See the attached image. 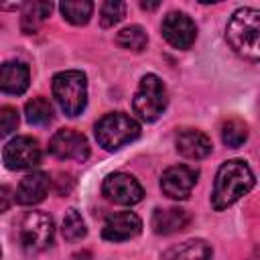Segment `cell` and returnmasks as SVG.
Wrapping results in <instances>:
<instances>
[{
    "instance_id": "6da1fadb",
    "label": "cell",
    "mask_w": 260,
    "mask_h": 260,
    "mask_svg": "<svg viewBox=\"0 0 260 260\" xmlns=\"http://www.w3.org/2000/svg\"><path fill=\"white\" fill-rule=\"evenodd\" d=\"M256 179L252 169L242 158L225 160L215 175L213 191H211V207L215 211H223L230 205H234L240 197L250 193Z\"/></svg>"
},
{
    "instance_id": "7a4b0ae2",
    "label": "cell",
    "mask_w": 260,
    "mask_h": 260,
    "mask_svg": "<svg viewBox=\"0 0 260 260\" xmlns=\"http://www.w3.org/2000/svg\"><path fill=\"white\" fill-rule=\"evenodd\" d=\"M230 47L248 61H260V10L240 8L225 26Z\"/></svg>"
},
{
    "instance_id": "3957f363",
    "label": "cell",
    "mask_w": 260,
    "mask_h": 260,
    "mask_svg": "<svg viewBox=\"0 0 260 260\" xmlns=\"http://www.w3.org/2000/svg\"><path fill=\"white\" fill-rule=\"evenodd\" d=\"M93 132H95L98 144L114 152L140 136V124L124 112H112L98 120Z\"/></svg>"
},
{
    "instance_id": "277c9868",
    "label": "cell",
    "mask_w": 260,
    "mask_h": 260,
    "mask_svg": "<svg viewBox=\"0 0 260 260\" xmlns=\"http://www.w3.org/2000/svg\"><path fill=\"white\" fill-rule=\"evenodd\" d=\"M53 98L57 100L59 108L75 118L85 110L87 104V77L81 71L69 69L61 71L53 77Z\"/></svg>"
},
{
    "instance_id": "5b68a950",
    "label": "cell",
    "mask_w": 260,
    "mask_h": 260,
    "mask_svg": "<svg viewBox=\"0 0 260 260\" xmlns=\"http://www.w3.org/2000/svg\"><path fill=\"white\" fill-rule=\"evenodd\" d=\"M167 104H169V95H167L165 83L160 81L158 75L146 73L140 79L132 100L134 114H138V118L144 122H154L162 116V112L167 110Z\"/></svg>"
},
{
    "instance_id": "8992f818",
    "label": "cell",
    "mask_w": 260,
    "mask_h": 260,
    "mask_svg": "<svg viewBox=\"0 0 260 260\" xmlns=\"http://www.w3.org/2000/svg\"><path fill=\"white\" fill-rule=\"evenodd\" d=\"M55 223L45 211H28L20 219L18 238L26 252H43L53 244Z\"/></svg>"
},
{
    "instance_id": "52a82bcc",
    "label": "cell",
    "mask_w": 260,
    "mask_h": 260,
    "mask_svg": "<svg viewBox=\"0 0 260 260\" xmlns=\"http://www.w3.org/2000/svg\"><path fill=\"white\" fill-rule=\"evenodd\" d=\"M43 150L39 146V140L32 136H16L6 142L2 150L4 165L10 171H24V169H35L41 162Z\"/></svg>"
},
{
    "instance_id": "ba28073f",
    "label": "cell",
    "mask_w": 260,
    "mask_h": 260,
    "mask_svg": "<svg viewBox=\"0 0 260 260\" xmlns=\"http://www.w3.org/2000/svg\"><path fill=\"white\" fill-rule=\"evenodd\" d=\"M102 193L108 201L118 205H134L142 201V185L128 173H112L102 183Z\"/></svg>"
},
{
    "instance_id": "9c48e42d",
    "label": "cell",
    "mask_w": 260,
    "mask_h": 260,
    "mask_svg": "<svg viewBox=\"0 0 260 260\" xmlns=\"http://www.w3.org/2000/svg\"><path fill=\"white\" fill-rule=\"evenodd\" d=\"M49 152L61 160H79L83 162L89 156V144L87 138L81 132H75L71 128L57 130L49 140Z\"/></svg>"
},
{
    "instance_id": "30bf717a",
    "label": "cell",
    "mask_w": 260,
    "mask_h": 260,
    "mask_svg": "<svg viewBox=\"0 0 260 260\" xmlns=\"http://www.w3.org/2000/svg\"><path fill=\"white\" fill-rule=\"evenodd\" d=\"M160 32L165 37V41L175 47V49H189L195 39H197V26L195 22L185 14V12H169L165 18H162V24H160Z\"/></svg>"
},
{
    "instance_id": "8fae6325",
    "label": "cell",
    "mask_w": 260,
    "mask_h": 260,
    "mask_svg": "<svg viewBox=\"0 0 260 260\" xmlns=\"http://www.w3.org/2000/svg\"><path fill=\"white\" fill-rule=\"evenodd\" d=\"M199 171L189 165L169 167L160 177V189L169 199H187L197 183Z\"/></svg>"
},
{
    "instance_id": "7c38bea8",
    "label": "cell",
    "mask_w": 260,
    "mask_h": 260,
    "mask_svg": "<svg viewBox=\"0 0 260 260\" xmlns=\"http://www.w3.org/2000/svg\"><path fill=\"white\" fill-rule=\"evenodd\" d=\"M140 230H142V221L134 211H116L108 215L102 228V236L108 242H126L136 238Z\"/></svg>"
},
{
    "instance_id": "4fadbf2b",
    "label": "cell",
    "mask_w": 260,
    "mask_h": 260,
    "mask_svg": "<svg viewBox=\"0 0 260 260\" xmlns=\"http://www.w3.org/2000/svg\"><path fill=\"white\" fill-rule=\"evenodd\" d=\"M51 187V177L43 171H35L28 173L20 179L16 191H14V199L20 205H37L45 199V195L49 193Z\"/></svg>"
},
{
    "instance_id": "5bb4252c",
    "label": "cell",
    "mask_w": 260,
    "mask_h": 260,
    "mask_svg": "<svg viewBox=\"0 0 260 260\" xmlns=\"http://www.w3.org/2000/svg\"><path fill=\"white\" fill-rule=\"evenodd\" d=\"M175 146H177V152L189 160H201L205 158L209 152H211V138L201 132V130H195V128H185L177 134L175 138Z\"/></svg>"
},
{
    "instance_id": "9a60e30c",
    "label": "cell",
    "mask_w": 260,
    "mask_h": 260,
    "mask_svg": "<svg viewBox=\"0 0 260 260\" xmlns=\"http://www.w3.org/2000/svg\"><path fill=\"white\" fill-rule=\"evenodd\" d=\"M189 223H191V215H189L187 209H181V207L154 209L152 219H150V225H152L154 234H162V236L181 232V230H185Z\"/></svg>"
},
{
    "instance_id": "2e32d148",
    "label": "cell",
    "mask_w": 260,
    "mask_h": 260,
    "mask_svg": "<svg viewBox=\"0 0 260 260\" xmlns=\"http://www.w3.org/2000/svg\"><path fill=\"white\" fill-rule=\"evenodd\" d=\"M30 81V73L28 67L20 61H6L0 67V87L4 93L10 95H20L26 91Z\"/></svg>"
},
{
    "instance_id": "e0dca14e",
    "label": "cell",
    "mask_w": 260,
    "mask_h": 260,
    "mask_svg": "<svg viewBox=\"0 0 260 260\" xmlns=\"http://www.w3.org/2000/svg\"><path fill=\"white\" fill-rule=\"evenodd\" d=\"M211 246L205 240H185L173 248H169L160 260H209Z\"/></svg>"
},
{
    "instance_id": "ac0fdd59",
    "label": "cell",
    "mask_w": 260,
    "mask_h": 260,
    "mask_svg": "<svg viewBox=\"0 0 260 260\" xmlns=\"http://www.w3.org/2000/svg\"><path fill=\"white\" fill-rule=\"evenodd\" d=\"M53 4L51 2H28L22 8V16H20V26L24 32H35L41 22L51 14Z\"/></svg>"
},
{
    "instance_id": "d6986e66",
    "label": "cell",
    "mask_w": 260,
    "mask_h": 260,
    "mask_svg": "<svg viewBox=\"0 0 260 260\" xmlns=\"http://www.w3.org/2000/svg\"><path fill=\"white\" fill-rule=\"evenodd\" d=\"M24 116L26 122L32 126H47L53 120V106L47 98H32L24 106Z\"/></svg>"
},
{
    "instance_id": "ffe728a7",
    "label": "cell",
    "mask_w": 260,
    "mask_h": 260,
    "mask_svg": "<svg viewBox=\"0 0 260 260\" xmlns=\"http://www.w3.org/2000/svg\"><path fill=\"white\" fill-rule=\"evenodd\" d=\"M59 10L71 24H85L93 12V4L89 0H67L59 4Z\"/></svg>"
},
{
    "instance_id": "44dd1931",
    "label": "cell",
    "mask_w": 260,
    "mask_h": 260,
    "mask_svg": "<svg viewBox=\"0 0 260 260\" xmlns=\"http://www.w3.org/2000/svg\"><path fill=\"white\" fill-rule=\"evenodd\" d=\"M116 43H118L122 49H126V51H136V53H138V51H142V49L146 47L148 37H146V32H144L142 26L132 24V26L122 28V30L116 35Z\"/></svg>"
},
{
    "instance_id": "7402d4cb",
    "label": "cell",
    "mask_w": 260,
    "mask_h": 260,
    "mask_svg": "<svg viewBox=\"0 0 260 260\" xmlns=\"http://www.w3.org/2000/svg\"><path fill=\"white\" fill-rule=\"evenodd\" d=\"M221 140L230 148H240L248 140V126L242 120H238V118H232V120L223 122V126H221Z\"/></svg>"
},
{
    "instance_id": "603a6c76",
    "label": "cell",
    "mask_w": 260,
    "mask_h": 260,
    "mask_svg": "<svg viewBox=\"0 0 260 260\" xmlns=\"http://www.w3.org/2000/svg\"><path fill=\"white\" fill-rule=\"evenodd\" d=\"M61 234L67 242H77L81 238H85L87 230H85V221L83 217L79 215L77 209H67L65 217H63V223H61Z\"/></svg>"
},
{
    "instance_id": "cb8c5ba5",
    "label": "cell",
    "mask_w": 260,
    "mask_h": 260,
    "mask_svg": "<svg viewBox=\"0 0 260 260\" xmlns=\"http://www.w3.org/2000/svg\"><path fill=\"white\" fill-rule=\"evenodd\" d=\"M126 14V4L118 2V0H108L102 4L100 8V22L104 28H110L114 24H118Z\"/></svg>"
},
{
    "instance_id": "d4e9b609",
    "label": "cell",
    "mask_w": 260,
    "mask_h": 260,
    "mask_svg": "<svg viewBox=\"0 0 260 260\" xmlns=\"http://www.w3.org/2000/svg\"><path fill=\"white\" fill-rule=\"evenodd\" d=\"M18 126V112L10 106H4L0 110V128H2V136H8L10 132H14Z\"/></svg>"
},
{
    "instance_id": "484cf974",
    "label": "cell",
    "mask_w": 260,
    "mask_h": 260,
    "mask_svg": "<svg viewBox=\"0 0 260 260\" xmlns=\"http://www.w3.org/2000/svg\"><path fill=\"white\" fill-rule=\"evenodd\" d=\"M250 260H260V252H258V254H256V256H252V258H250Z\"/></svg>"
}]
</instances>
